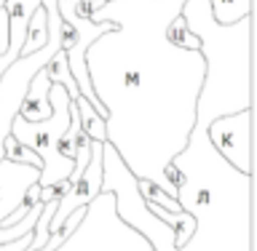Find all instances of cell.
<instances>
[{"label":"cell","mask_w":257,"mask_h":251,"mask_svg":"<svg viewBox=\"0 0 257 251\" xmlns=\"http://www.w3.org/2000/svg\"><path fill=\"white\" fill-rule=\"evenodd\" d=\"M185 0H104L91 22L115 27L88 46L86 70L104 107L107 144L137 182L158 184L177 200L166 166L188 144L206 75L201 51L174 46L166 30Z\"/></svg>","instance_id":"6da1fadb"},{"label":"cell","mask_w":257,"mask_h":251,"mask_svg":"<svg viewBox=\"0 0 257 251\" xmlns=\"http://www.w3.org/2000/svg\"><path fill=\"white\" fill-rule=\"evenodd\" d=\"M166 179L177 187L180 211L196 230L177 251H252V174L233 168L196 123L182 152L169 160Z\"/></svg>","instance_id":"7a4b0ae2"},{"label":"cell","mask_w":257,"mask_h":251,"mask_svg":"<svg viewBox=\"0 0 257 251\" xmlns=\"http://www.w3.org/2000/svg\"><path fill=\"white\" fill-rule=\"evenodd\" d=\"M180 16L198 38L206 75L196 102V123L209 126L220 115L252 110V16L236 24L214 22L209 6L182 8Z\"/></svg>","instance_id":"3957f363"},{"label":"cell","mask_w":257,"mask_h":251,"mask_svg":"<svg viewBox=\"0 0 257 251\" xmlns=\"http://www.w3.org/2000/svg\"><path fill=\"white\" fill-rule=\"evenodd\" d=\"M48 102H51V115L40 123H27L19 115L14 118L11 123V136L24 147H30L35 155L40 158V176L38 184L40 187H54L56 182L67 179L75 160L64 158L59 152V139L62 134L67 131L70 126V96L64 91V86L51 83V91H48Z\"/></svg>","instance_id":"277c9868"},{"label":"cell","mask_w":257,"mask_h":251,"mask_svg":"<svg viewBox=\"0 0 257 251\" xmlns=\"http://www.w3.org/2000/svg\"><path fill=\"white\" fill-rule=\"evenodd\" d=\"M54 251H153L137 230L120 222L115 214V195L102 190L86 206V216Z\"/></svg>","instance_id":"5b68a950"},{"label":"cell","mask_w":257,"mask_h":251,"mask_svg":"<svg viewBox=\"0 0 257 251\" xmlns=\"http://www.w3.org/2000/svg\"><path fill=\"white\" fill-rule=\"evenodd\" d=\"M206 136L222 160L238 171L252 174V110L214 118L206 126Z\"/></svg>","instance_id":"8992f818"},{"label":"cell","mask_w":257,"mask_h":251,"mask_svg":"<svg viewBox=\"0 0 257 251\" xmlns=\"http://www.w3.org/2000/svg\"><path fill=\"white\" fill-rule=\"evenodd\" d=\"M102 144L104 142H91V160L83 168V174L78 176L75 182H70V187L64 195H59L56 200V211L51 216V224H48V232L59 230L64 219L80 206H88L91 200L102 192Z\"/></svg>","instance_id":"52a82bcc"},{"label":"cell","mask_w":257,"mask_h":251,"mask_svg":"<svg viewBox=\"0 0 257 251\" xmlns=\"http://www.w3.org/2000/svg\"><path fill=\"white\" fill-rule=\"evenodd\" d=\"M40 171L32 166H19L11 160H0V222L11 211H16L32 184H38Z\"/></svg>","instance_id":"ba28073f"},{"label":"cell","mask_w":257,"mask_h":251,"mask_svg":"<svg viewBox=\"0 0 257 251\" xmlns=\"http://www.w3.org/2000/svg\"><path fill=\"white\" fill-rule=\"evenodd\" d=\"M48 91H51V80L43 75V70L35 72V78L30 80L27 94L19 104V118L27 123H40L51 115V102H48Z\"/></svg>","instance_id":"9c48e42d"},{"label":"cell","mask_w":257,"mask_h":251,"mask_svg":"<svg viewBox=\"0 0 257 251\" xmlns=\"http://www.w3.org/2000/svg\"><path fill=\"white\" fill-rule=\"evenodd\" d=\"M43 75L51 80V83L56 86H64V91H67L70 99H78V86H75V78L70 75V67H67V56H64V51L59 48L51 59L46 62V67H43Z\"/></svg>","instance_id":"30bf717a"},{"label":"cell","mask_w":257,"mask_h":251,"mask_svg":"<svg viewBox=\"0 0 257 251\" xmlns=\"http://www.w3.org/2000/svg\"><path fill=\"white\" fill-rule=\"evenodd\" d=\"M209 11L217 24L228 27L244 16H252V0H209Z\"/></svg>","instance_id":"8fae6325"},{"label":"cell","mask_w":257,"mask_h":251,"mask_svg":"<svg viewBox=\"0 0 257 251\" xmlns=\"http://www.w3.org/2000/svg\"><path fill=\"white\" fill-rule=\"evenodd\" d=\"M48 40V22H46V8L40 3L35 8V14L30 16V24H27V35H24V46H22V56H30L40 51Z\"/></svg>","instance_id":"7c38bea8"},{"label":"cell","mask_w":257,"mask_h":251,"mask_svg":"<svg viewBox=\"0 0 257 251\" xmlns=\"http://www.w3.org/2000/svg\"><path fill=\"white\" fill-rule=\"evenodd\" d=\"M78 110V118H80V128H83V134L88 136L91 142H107V134H104V118L96 112L91 104H88L83 96H78V99H72Z\"/></svg>","instance_id":"4fadbf2b"},{"label":"cell","mask_w":257,"mask_h":251,"mask_svg":"<svg viewBox=\"0 0 257 251\" xmlns=\"http://www.w3.org/2000/svg\"><path fill=\"white\" fill-rule=\"evenodd\" d=\"M3 158L11 160V163H19V166H32V168H43V163H40V158L32 152L30 147H24V144H19L14 139L11 134L6 136V144H3Z\"/></svg>","instance_id":"5bb4252c"},{"label":"cell","mask_w":257,"mask_h":251,"mask_svg":"<svg viewBox=\"0 0 257 251\" xmlns=\"http://www.w3.org/2000/svg\"><path fill=\"white\" fill-rule=\"evenodd\" d=\"M166 38L172 40L174 46H180V48H188V51H198L201 43H198V38L193 35V32L188 30V24H185L182 16H177V19L169 24V30H166Z\"/></svg>","instance_id":"9a60e30c"},{"label":"cell","mask_w":257,"mask_h":251,"mask_svg":"<svg viewBox=\"0 0 257 251\" xmlns=\"http://www.w3.org/2000/svg\"><path fill=\"white\" fill-rule=\"evenodd\" d=\"M3 6H6V0H0V8H3Z\"/></svg>","instance_id":"2e32d148"}]
</instances>
